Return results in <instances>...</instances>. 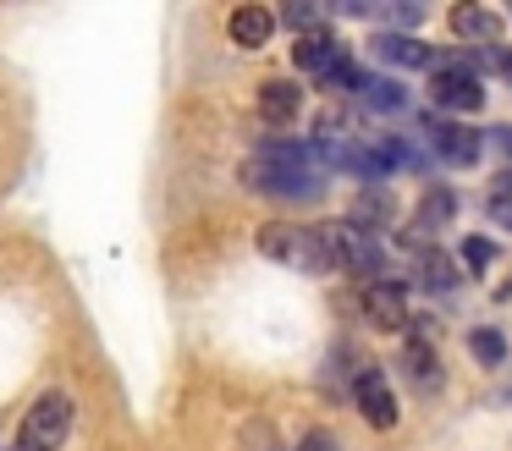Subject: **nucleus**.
<instances>
[{
    "instance_id": "5",
    "label": "nucleus",
    "mask_w": 512,
    "mask_h": 451,
    "mask_svg": "<svg viewBox=\"0 0 512 451\" xmlns=\"http://www.w3.org/2000/svg\"><path fill=\"white\" fill-rule=\"evenodd\" d=\"M430 105L452 110V116H474L485 105V83H479V72H468V61H441L430 72Z\"/></svg>"
},
{
    "instance_id": "14",
    "label": "nucleus",
    "mask_w": 512,
    "mask_h": 451,
    "mask_svg": "<svg viewBox=\"0 0 512 451\" xmlns=\"http://www.w3.org/2000/svg\"><path fill=\"white\" fill-rule=\"evenodd\" d=\"M226 33H232V44H243V50H259V44H270V33H276V11L237 6L232 17H226Z\"/></svg>"
},
{
    "instance_id": "25",
    "label": "nucleus",
    "mask_w": 512,
    "mask_h": 451,
    "mask_svg": "<svg viewBox=\"0 0 512 451\" xmlns=\"http://www.w3.org/2000/svg\"><path fill=\"white\" fill-rule=\"evenodd\" d=\"M496 72H501V77H507V83H512V50L501 55V66H496Z\"/></svg>"
},
{
    "instance_id": "11",
    "label": "nucleus",
    "mask_w": 512,
    "mask_h": 451,
    "mask_svg": "<svg viewBox=\"0 0 512 451\" xmlns=\"http://www.w3.org/2000/svg\"><path fill=\"white\" fill-rule=\"evenodd\" d=\"M347 220L353 226H364V231H391L397 226V193H391L386 182H375V187H358V198L347 204Z\"/></svg>"
},
{
    "instance_id": "13",
    "label": "nucleus",
    "mask_w": 512,
    "mask_h": 451,
    "mask_svg": "<svg viewBox=\"0 0 512 451\" xmlns=\"http://www.w3.org/2000/svg\"><path fill=\"white\" fill-rule=\"evenodd\" d=\"M402 374L413 380V391H424V396H435L446 385V369H441V358H435V341H419L413 336L408 347H402Z\"/></svg>"
},
{
    "instance_id": "16",
    "label": "nucleus",
    "mask_w": 512,
    "mask_h": 451,
    "mask_svg": "<svg viewBox=\"0 0 512 451\" xmlns=\"http://www.w3.org/2000/svg\"><path fill=\"white\" fill-rule=\"evenodd\" d=\"M413 281H419L424 292H452V286L463 281V270H457L441 248H424V253H413Z\"/></svg>"
},
{
    "instance_id": "24",
    "label": "nucleus",
    "mask_w": 512,
    "mask_h": 451,
    "mask_svg": "<svg viewBox=\"0 0 512 451\" xmlns=\"http://www.w3.org/2000/svg\"><path fill=\"white\" fill-rule=\"evenodd\" d=\"M490 143H496V149L512 160V127H490Z\"/></svg>"
},
{
    "instance_id": "19",
    "label": "nucleus",
    "mask_w": 512,
    "mask_h": 451,
    "mask_svg": "<svg viewBox=\"0 0 512 451\" xmlns=\"http://www.w3.org/2000/svg\"><path fill=\"white\" fill-rule=\"evenodd\" d=\"M468 352H474V363L496 369V363L507 358V336H501L496 325H479V330H468Z\"/></svg>"
},
{
    "instance_id": "2",
    "label": "nucleus",
    "mask_w": 512,
    "mask_h": 451,
    "mask_svg": "<svg viewBox=\"0 0 512 451\" xmlns=\"http://www.w3.org/2000/svg\"><path fill=\"white\" fill-rule=\"evenodd\" d=\"M259 248H265L270 259L303 270V275H331L336 270V248H331V231L325 226H292V220H281V226L259 231Z\"/></svg>"
},
{
    "instance_id": "22",
    "label": "nucleus",
    "mask_w": 512,
    "mask_h": 451,
    "mask_svg": "<svg viewBox=\"0 0 512 451\" xmlns=\"http://www.w3.org/2000/svg\"><path fill=\"white\" fill-rule=\"evenodd\" d=\"M485 209H490V220H496L501 231H512V198H507V193H490Z\"/></svg>"
},
{
    "instance_id": "8",
    "label": "nucleus",
    "mask_w": 512,
    "mask_h": 451,
    "mask_svg": "<svg viewBox=\"0 0 512 451\" xmlns=\"http://www.w3.org/2000/svg\"><path fill=\"white\" fill-rule=\"evenodd\" d=\"M446 28H452L463 44L496 50L501 33H507V17H501V11H490V6H474V0H468V6H452V11H446Z\"/></svg>"
},
{
    "instance_id": "7",
    "label": "nucleus",
    "mask_w": 512,
    "mask_h": 451,
    "mask_svg": "<svg viewBox=\"0 0 512 451\" xmlns=\"http://www.w3.org/2000/svg\"><path fill=\"white\" fill-rule=\"evenodd\" d=\"M364 319L380 330V336H397V330L413 325V308H408V292L397 281H375L364 286Z\"/></svg>"
},
{
    "instance_id": "4",
    "label": "nucleus",
    "mask_w": 512,
    "mask_h": 451,
    "mask_svg": "<svg viewBox=\"0 0 512 451\" xmlns=\"http://www.w3.org/2000/svg\"><path fill=\"white\" fill-rule=\"evenodd\" d=\"M325 231H331V248H336V270L364 275L369 286L386 281V242H380L375 231L353 226V220H336V226H325Z\"/></svg>"
},
{
    "instance_id": "15",
    "label": "nucleus",
    "mask_w": 512,
    "mask_h": 451,
    "mask_svg": "<svg viewBox=\"0 0 512 451\" xmlns=\"http://www.w3.org/2000/svg\"><path fill=\"white\" fill-rule=\"evenodd\" d=\"M452 215H457V193H452V187H424L419 209H413V237L408 242H419L424 231H441Z\"/></svg>"
},
{
    "instance_id": "3",
    "label": "nucleus",
    "mask_w": 512,
    "mask_h": 451,
    "mask_svg": "<svg viewBox=\"0 0 512 451\" xmlns=\"http://www.w3.org/2000/svg\"><path fill=\"white\" fill-rule=\"evenodd\" d=\"M72 440V396L45 391L17 424V451H61Z\"/></svg>"
},
{
    "instance_id": "21",
    "label": "nucleus",
    "mask_w": 512,
    "mask_h": 451,
    "mask_svg": "<svg viewBox=\"0 0 512 451\" xmlns=\"http://www.w3.org/2000/svg\"><path fill=\"white\" fill-rule=\"evenodd\" d=\"M457 259L468 264V275H479L490 259H496V242H490V237H463V248H457Z\"/></svg>"
},
{
    "instance_id": "10",
    "label": "nucleus",
    "mask_w": 512,
    "mask_h": 451,
    "mask_svg": "<svg viewBox=\"0 0 512 451\" xmlns=\"http://www.w3.org/2000/svg\"><path fill=\"white\" fill-rule=\"evenodd\" d=\"M254 105H259V121H265V127H292V121L303 116V88L292 83V77H265Z\"/></svg>"
},
{
    "instance_id": "26",
    "label": "nucleus",
    "mask_w": 512,
    "mask_h": 451,
    "mask_svg": "<svg viewBox=\"0 0 512 451\" xmlns=\"http://www.w3.org/2000/svg\"><path fill=\"white\" fill-rule=\"evenodd\" d=\"M496 297H512V281H507V286H501V292H496Z\"/></svg>"
},
{
    "instance_id": "9",
    "label": "nucleus",
    "mask_w": 512,
    "mask_h": 451,
    "mask_svg": "<svg viewBox=\"0 0 512 451\" xmlns=\"http://www.w3.org/2000/svg\"><path fill=\"white\" fill-rule=\"evenodd\" d=\"M353 402H358V413H364L369 429H397V396H391V385L380 369H358Z\"/></svg>"
},
{
    "instance_id": "18",
    "label": "nucleus",
    "mask_w": 512,
    "mask_h": 451,
    "mask_svg": "<svg viewBox=\"0 0 512 451\" xmlns=\"http://www.w3.org/2000/svg\"><path fill=\"white\" fill-rule=\"evenodd\" d=\"M364 105L380 110V116H391V110L408 105V94H402L397 77H375V72H369V77H364Z\"/></svg>"
},
{
    "instance_id": "17",
    "label": "nucleus",
    "mask_w": 512,
    "mask_h": 451,
    "mask_svg": "<svg viewBox=\"0 0 512 451\" xmlns=\"http://www.w3.org/2000/svg\"><path fill=\"white\" fill-rule=\"evenodd\" d=\"M375 55L391 66H435L430 44L413 39V33H375Z\"/></svg>"
},
{
    "instance_id": "20",
    "label": "nucleus",
    "mask_w": 512,
    "mask_h": 451,
    "mask_svg": "<svg viewBox=\"0 0 512 451\" xmlns=\"http://www.w3.org/2000/svg\"><path fill=\"white\" fill-rule=\"evenodd\" d=\"M281 22H287L298 39H309V33H325V11L320 6H309V0H292L287 11H281Z\"/></svg>"
},
{
    "instance_id": "6",
    "label": "nucleus",
    "mask_w": 512,
    "mask_h": 451,
    "mask_svg": "<svg viewBox=\"0 0 512 451\" xmlns=\"http://www.w3.org/2000/svg\"><path fill=\"white\" fill-rule=\"evenodd\" d=\"M424 143L446 165H474L485 154V132L468 127V121H424Z\"/></svg>"
},
{
    "instance_id": "23",
    "label": "nucleus",
    "mask_w": 512,
    "mask_h": 451,
    "mask_svg": "<svg viewBox=\"0 0 512 451\" xmlns=\"http://www.w3.org/2000/svg\"><path fill=\"white\" fill-rule=\"evenodd\" d=\"M298 451H336V435L331 429H309V435L298 440Z\"/></svg>"
},
{
    "instance_id": "12",
    "label": "nucleus",
    "mask_w": 512,
    "mask_h": 451,
    "mask_svg": "<svg viewBox=\"0 0 512 451\" xmlns=\"http://www.w3.org/2000/svg\"><path fill=\"white\" fill-rule=\"evenodd\" d=\"M292 61H298L303 72H314V77H331L336 66L347 61V44L325 28V33H309V39H292Z\"/></svg>"
},
{
    "instance_id": "1",
    "label": "nucleus",
    "mask_w": 512,
    "mask_h": 451,
    "mask_svg": "<svg viewBox=\"0 0 512 451\" xmlns=\"http://www.w3.org/2000/svg\"><path fill=\"white\" fill-rule=\"evenodd\" d=\"M243 182L270 198H314L320 193V165H314V143H287L265 138L254 160H243Z\"/></svg>"
}]
</instances>
